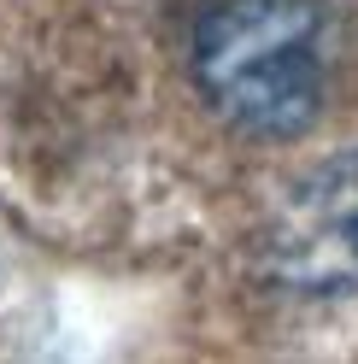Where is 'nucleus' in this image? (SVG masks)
Segmentation results:
<instances>
[{
    "label": "nucleus",
    "instance_id": "f257e3e1",
    "mask_svg": "<svg viewBox=\"0 0 358 364\" xmlns=\"http://www.w3.org/2000/svg\"><path fill=\"white\" fill-rule=\"evenodd\" d=\"M323 0H212L194 24V82L241 135L294 141L323 112Z\"/></svg>",
    "mask_w": 358,
    "mask_h": 364
},
{
    "label": "nucleus",
    "instance_id": "f03ea898",
    "mask_svg": "<svg viewBox=\"0 0 358 364\" xmlns=\"http://www.w3.org/2000/svg\"><path fill=\"white\" fill-rule=\"evenodd\" d=\"M264 270L300 294L358 288V147L288 182L264 230Z\"/></svg>",
    "mask_w": 358,
    "mask_h": 364
}]
</instances>
